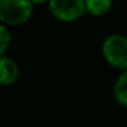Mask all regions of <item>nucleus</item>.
<instances>
[{
	"label": "nucleus",
	"instance_id": "1",
	"mask_svg": "<svg viewBox=\"0 0 127 127\" xmlns=\"http://www.w3.org/2000/svg\"><path fill=\"white\" fill-rule=\"evenodd\" d=\"M32 2L28 0H1L0 20L9 25L26 22L32 15Z\"/></svg>",
	"mask_w": 127,
	"mask_h": 127
},
{
	"label": "nucleus",
	"instance_id": "2",
	"mask_svg": "<svg viewBox=\"0 0 127 127\" xmlns=\"http://www.w3.org/2000/svg\"><path fill=\"white\" fill-rule=\"evenodd\" d=\"M106 60L117 68H127V38L122 35H112L103 45Z\"/></svg>",
	"mask_w": 127,
	"mask_h": 127
},
{
	"label": "nucleus",
	"instance_id": "3",
	"mask_svg": "<svg viewBox=\"0 0 127 127\" xmlns=\"http://www.w3.org/2000/svg\"><path fill=\"white\" fill-rule=\"evenodd\" d=\"M49 9L53 16L63 21H72L86 10L85 1L81 0H51Z\"/></svg>",
	"mask_w": 127,
	"mask_h": 127
},
{
	"label": "nucleus",
	"instance_id": "4",
	"mask_svg": "<svg viewBox=\"0 0 127 127\" xmlns=\"http://www.w3.org/2000/svg\"><path fill=\"white\" fill-rule=\"evenodd\" d=\"M19 69L17 64L8 57H0V84L10 85L17 80Z\"/></svg>",
	"mask_w": 127,
	"mask_h": 127
},
{
	"label": "nucleus",
	"instance_id": "5",
	"mask_svg": "<svg viewBox=\"0 0 127 127\" xmlns=\"http://www.w3.org/2000/svg\"><path fill=\"white\" fill-rule=\"evenodd\" d=\"M115 98L119 104L127 106V71L118 78L114 89Z\"/></svg>",
	"mask_w": 127,
	"mask_h": 127
},
{
	"label": "nucleus",
	"instance_id": "6",
	"mask_svg": "<svg viewBox=\"0 0 127 127\" xmlns=\"http://www.w3.org/2000/svg\"><path fill=\"white\" fill-rule=\"evenodd\" d=\"M86 10L93 15H103L107 12L112 7V2L108 0H88L85 1Z\"/></svg>",
	"mask_w": 127,
	"mask_h": 127
},
{
	"label": "nucleus",
	"instance_id": "7",
	"mask_svg": "<svg viewBox=\"0 0 127 127\" xmlns=\"http://www.w3.org/2000/svg\"><path fill=\"white\" fill-rule=\"evenodd\" d=\"M10 32L4 26L0 25V57H2L10 44Z\"/></svg>",
	"mask_w": 127,
	"mask_h": 127
}]
</instances>
